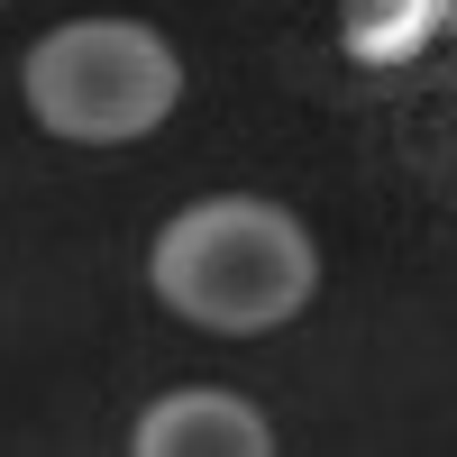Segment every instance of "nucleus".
Listing matches in <instances>:
<instances>
[{"label": "nucleus", "instance_id": "3", "mask_svg": "<svg viewBox=\"0 0 457 457\" xmlns=\"http://www.w3.org/2000/svg\"><path fill=\"white\" fill-rule=\"evenodd\" d=\"M129 457H275V421L238 394H165L137 411Z\"/></svg>", "mask_w": 457, "mask_h": 457}, {"label": "nucleus", "instance_id": "2", "mask_svg": "<svg viewBox=\"0 0 457 457\" xmlns=\"http://www.w3.org/2000/svg\"><path fill=\"white\" fill-rule=\"evenodd\" d=\"M174 101H183V64L137 19H73L28 46V110L73 146H129L165 129Z\"/></svg>", "mask_w": 457, "mask_h": 457}, {"label": "nucleus", "instance_id": "1", "mask_svg": "<svg viewBox=\"0 0 457 457\" xmlns=\"http://www.w3.org/2000/svg\"><path fill=\"white\" fill-rule=\"evenodd\" d=\"M156 302L183 312L193 329L220 338H247V329H284L320 284V256L302 238V220L284 202H256V193H211L193 211H174L156 228Z\"/></svg>", "mask_w": 457, "mask_h": 457}]
</instances>
